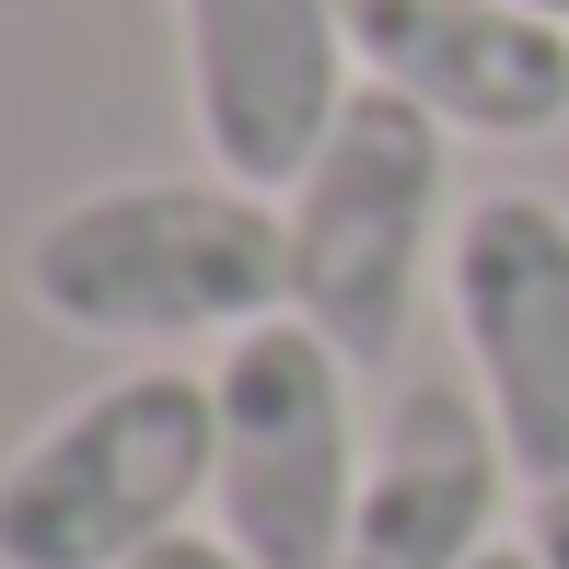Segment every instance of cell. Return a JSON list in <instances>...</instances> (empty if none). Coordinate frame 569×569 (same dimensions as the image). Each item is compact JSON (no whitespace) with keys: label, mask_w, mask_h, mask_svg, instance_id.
<instances>
[{"label":"cell","mask_w":569,"mask_h":569,"mask_svg":"<svg viewBox=\"0 0 569 569\" xmlns=\"http://www.w3.org/2000/svg\"><path fill=\"white\" fill-rule=\"evenodd\" d=\"M477 569H547V558H535V547H488Z\"/></svg>","instance_id":"cell-11"},{"label":"cell","mask_w":569,"mask_h":569,"mask_svg":"<svg viewBox=\"0 0 569 569\" xmlns=\"http://www.w3.org/2000/svg\"><path fill=\"white\" fill-rule=\"evenodd\" d=\"M221 477L210 511L256 569H338L360 511V419H349V360L302 315H268L221 349Z\"/></svg>","instance_id":"cell-4"},{"label":"cell","mask_w":569,"mask_h":569,"mask_svg":"<svg viewBox=\"0 0 569 569\" xmlns=\"http://www.w3.org/2000/svg\"><path fill=\"white\" fill-rule=\"evenodd\" d=\"M523 12H558V23H569V0H523Z\"/></svg>","instance_id":"cell-12"},{"label":"cell","mask_w":569,"mask_h":569,"mask_svg":"<svg viewBox=\"0 0 569 569\" xmlns=\"http://www.w3.org/2000/svg\"><path fill=\"white\" fill-rule=\"evenodd\" d=\"M442 187H453V128L407 106L396 82H360L326 151L279 187L291 232V315L315 326L349 372L407 349L419 279L442 256Z\"/></svg>","instance_id":"cell-3"},{"label":"cell","mask_w":569,"mask_h":569,"mask_svg":"<svg viewBox=\"0 0 569 569\" xmlns=\"http://www.w3.org/2000/svg\"><path fill=\"white\" fill-rule=\"evenodd\" d=\"M453 338L488 419L511 442V477H569V221L547 198L500 187L453 210Z\"/></svg>","instance_id":"cell-5"},{"label":"cell","mask_w":569,"mask_h":569,"mask_svg":"<svg viewBox=\"0 0 569 569\" xmlns=\"http://www.w3.org/2000/svg\"><path fill=\"white\" fill-rule=\"evenodd\" d=\"M500 477H511V442L477 383H407L383 407L372 465H360L338 569H477L500 547Z\"/></svg>","instance_id":"cell-8"},{"label":"cell","mask_w":569,"mask_h":569,"mask_svg":"<svg viewBox=\"0 0 569 569\" xmlns=\"http://www.w3.org/2000/svg\"><path fill=\"white\" fill-rule=\"evenodd\" d=\"M360 82H396L465 140H547L569 117V23L523 0H338Z\"/></svg>","instance_id":"cell-7"},{"label":"cell","mask_w":569,"mask_h":569,"mask_svg":"<svg viewBox=\"0 0 569 569\" xmlns=\"http://www.w3.org/2000/svg\"><path fill=\"white\" fill-rule=\"evenodd\" d=\"M140 569H256V558L232 547V535H163V547H151Z\"/></svg>","instance_id":"cell-9"},{"label":"cell","mask_w":569,"mask_h":569,"mask_svg":"<svg viewBox=\"0 0 569 569\" xmlns=\"http://www.w3.org/2000/svg\"><path fill=\"white\" fill-rule=\"evenodd\" d=\"M221 477L210 372H117L0 465V569H140Z\"/></svg>","instance_id":"cell-2"},{"label":"cell","mask_w":569,"mask_h":569,"mask_svg":"<svg viewBox=\"0 0 569 569\" xmlns=\"http://www.w3.org/2000/svg\"><path fill=\"white\" fill-rule=\"evenodd\" d=\"M174 36H187V117L198 151L232 187H291L326 151V128L349 117V12L338 0H174Z\"/></svg>","instance_id":"cell-6"},{"label":"cell","mask_w":569,"mask_h":569,"mask_svg":"<svg viewBox=\"0 0 569 569\" xmlns=\"http://www.w3.org/2000/svg\"><path fill=\"white\" fill-rule=\"evenodd\" d=\"M23 302L70 338H244L291 315V232L232 174H140L23 232Z\"/></svg>","instance_id":"cell-1"},{"label":"cell","mask_w":569,"mask_h":569,"mask_svg":"<svg viewBox=\"0 0 569 569\" xmlns=\"http://www.w3.org/2000/svg\"><path fill=\"white\" fill-rule=\"evenodd\" d=\"M523 547L547 558V569H569V477H558V488H535V523H523Z\"/></svg>","instance_id":"cell-10"}]
</instances>
